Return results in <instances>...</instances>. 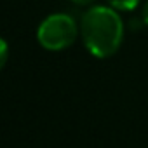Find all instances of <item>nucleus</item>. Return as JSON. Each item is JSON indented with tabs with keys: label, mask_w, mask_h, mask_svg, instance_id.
I'll use <instances>...</instances> for the list:
<instances>
[{
	"label": "nucleus",
	"mask_w": 148,
	"mask_h": 148,
	"mask_svg": "<svg viewBox=\"0 0 148 148\" xmlns=\"http://www.w3.org/2000/svg\"><path fill=\"white\" fill-rule=\"evenodd\" d=\"M106 2L115 11H125V12L134 11L139 5V0H106Z\"/></svg>",
	"instance_id": "7ed1b4c3"
},
{
	"label": "nucleus",
	"mask_w": 148,
	"mask_h": 148,
	"mask_svg": "<svg viewBox=\"0 0 148 148\" xmlns=\"http://www.w3.org/2000/svg\"><path fill=\"white\" fill-rule=\"evenodd\" d=\"M141 21L148 26V2L145 4V7H143V12H141Z\"/></svg>",
	"instance_id": "39448f33"
},
{
	"label": "nucleus",
	"mask_w": 148,
	"mask_h": 148,
	"mask_svg": "<svg viewBox=\"0 0 148 148\" xmlns=\"http://www.w3.org/2000/svg\"><path fill=\"white\" fill-rule=\"evenodd\" d=\"M70 2H73L75 5H91L92 0H70Z\"/></svg>",
	"instance_id": "423d86ee"
},
{
	"label": "nucleus",
	"mask_w": 148,
	"mask_h": 148,
	"mask_svg": "<svg viewBox=\"0 0 148 148\" xmlns=\"http://www.w3.org/2000/svg\"><path fill=\"white\" fill-rule=\"evenodd\" d=\"M80 26L70 14L56 12L47 16L37 28V42L42 49L58 52L68 49L75 42Z\"/></svg>",
	"instance_id": "f03ea898"
},
{
	"label": "nucleus",
	"mask_w": 148,
	"mask_h": 148,
	"mask_svg": "<svg viewBox=\"0 0 148 148\" xmlns=\"http://www.w3.org/2000/svg\"><path fill=\"white\" fill-rule=\"evenodd\" d=\"M7 58H9V45H7V40L2 38L0 40V66H5Z\"/></svg>",
	"instance_id": "20e7f679"
},
{
	"label": "nucleus",
	"mask_w": 148,
	"mask_h": 148,
	"mask_svg": "<svg viewBox=\"0 0 148 148\" xmlns=\"http://www.w3.org/2000/svg\"><path fill=\"white\" fill-rule=\"evenodd\" d=\"M80 37L98 59L113 56L124 42V21L110 5H92L80 18Z\"/></svg>",
	"instance_id": "f257e3e1"
}]
</instances>
